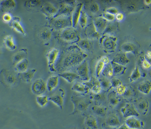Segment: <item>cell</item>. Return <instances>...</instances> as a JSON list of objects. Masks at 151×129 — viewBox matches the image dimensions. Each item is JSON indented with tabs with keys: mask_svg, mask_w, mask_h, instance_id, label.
<instances>
[{
	"mask_svg": "<svg viewBox=\"0 0 151 129\" xmlns=\"http://www.w3.org/2000/svg\"><path fill=\"white\" fill-rule=\"evenodd\" d=\"M87 57L88 54L77 45L70 46L63 54L59 67L62 70L78 66Z\"/></svg>",
	"mask_w": 151,
	"mask_h": 129,
	"instance_id": "cell-1",
	"label": "cell"
},
{
	"mask_svg": "<svg viewBox=\"0 0 151 129\" xmlns=\"http://www.w3.org/2000/svg\"><path fill=\"white\" fill-rule=\"evenodd\" d=\"M71 100L74 106V110L71 114L73 115L84 114L92 103L91 98L89 97L76 95L71 97Z\"/></svg>",
	"mask_w": 151,
	"mask_h": 129,
	"instance_id": "cell-2",
	"label": "cell"
},
{
	"mask_svg": "<svg viewBox=\"0 0 151 129\" xmlns=\"http://www.w3.org/2000/svg\"><path fill=\"white\" fill-rule=\"evenodd\" d=\"M117 38L110 34H104L99 38V44L102 49L106 53L115 51L117 45Z\"/></svg>",
	"mask_w": 151,
	"mask_h": 129,
	"instance_id": "cell-3",
	"label": "cell"
},
{
	"mask_svg": "<svg viewBox=\"0 0 151 129\" xmlns=\"http://www.w3.org/2000/svg\"><path fill=\"white\" fill-rule=\"evenodd\" d=\"M60 34V38L67 42L77 43L81 40L78 30L72 27H68L63 30Z\"/></svg>",
	"mask_w": 151,
	"mask_h": 129,
	"instance_id": "cell-4",
	"label": "cell"
},
{
	"mask_svg": "<svg viewBox=\"0 0 151 129\" xmlns=\"http://www.w3.org/2000/svg\"><path fill=\"white\" fill-rule=\"evenodd\" d=\"M53 26L58 30H63L66 28L72 27L71 15H62L54 18Z\"/></svg>",
	"mask_w": 151,
	"mask_h": 129,
	"instance_id": "cell-5",
	"label": "cell"
},
{
	"mask_svg": "<svg viewBox=\"0 0 151 129\" xmlns=\"http://www.w3.org/2000/svg\"><path fill=\"white\" fill-rule=\"evenodd\" d=\"M65 96V90L62 88L59 89L55 93L48 98L49 101L53 102L61 109H64V100Z\"/></svg>",
	"mask_w": 151,
	"mask_h": 129,
	"instance_id": "cell-6",
	"label": "cell"
},
{
	"mask_svg": "<svg viewBox=\"0 0 151 129\" xmlns=\"http://www.w3.org/2000/svg\"><path fill=\"white\" fill-rule=\"evenodd\" d=\"M60 52L58 49L53 48L48 51L47 57L48 59L49 69L50 72H55L57 71L55 63L58 58Z\"/></svg>",
	"mask_w": 151,
	"mask_h": 129,
	"instance_id": "cell-7",
	"label": "cell"
},
{
	"mask_svg": "<svg viewBox=\"0 0 151 129\" xmlns=\"http://www.w3.org/2000/svg\"><path fill=\"white\" fill-rule=\"evenodd\" d=\"M47 90V84L41 78L37 79L32 85V91L38 96L42 95L45 93Z\"/></svg>",
	"mask_w": 151,
	"mask_h": 129,
	"instance_id": "cell-8",
	"label": "cell"
},
{
	"mask_svg": "<svg viewBox=\"0 0 151 129\" xmlns=\"http://www.w3.org/2000/svg\"><path fill=\"white\" fill-rule=\"evenodd\" d=\"M75 7L72 3L62 2L60 4L59 8L58 9V13L53 18H57L62 15H71Z\"/></svg>",
	"mask_w": 151,
	"mask_h": 129,
	"instance_id": "cell-9",
	"label": "cell"
},
{
	"mask_svg": "<svg viewBox=\"0 0 151 129\" xmlns=\"http://www.w3.org/2000/svg\"><path fill=\"white\" fill-rule=\"evenodd\" d=\"M121 112L125 118L131 117H138L140 113L137 111L135 106L132 104L127 103L121 109Z\"/></svg>",
	"mask_w": 151,
	"mask_h": 129,
	"instance_id": "cell-10",
	"label": "cell"
},
{
	"mask_svg": "<svg viewBox=\"0 0 151 129\" xmlns=\"http://www.w3.org/2000/svg\"><path fill=\"white\" fill-rule=\"evenodd\" d=\"M77 72L79 78L87 82L90 80L88 64L86 60L84 61L81 64L78 66Z\"/></svg>",
	"mask_w": 151,
	"mask_h": 129,
	"instance_id": "cell-11",
	"label": "cell"
},
{
	"mask_svg": "<svg viewBox=\"0 0 151 129\" xmlns=\"http://www.w3.org/2000/svg\"><path fill=\"white\" fill-rule=\"evenodd\" d=\"M87 87H88L90 90L94 94H100L102 91V88L100 85L99 80L95 77H92L87 82L83 83Z\"/></svg>",
	"mask_w": 151,
	"mask_h": 129,
	"instance_id": "cell-12",
	"label": "cell"
},
{
	"mask_svg": "<svg viewBox=\"0 0 151 129\" xmlns=\"http://www.w3.org/2000/svg\"><path fill=\"white\" fill-rule=\"evenodd\" d=\"M93 23L96 28L97 31L101 35L104 34L109 22L102 16H99L94 19Z\"/></svg>",
	"mask_w": 151,
	"mask_h": 129,
	"instance_id": "cell-13",
	"label": "cell"
},
{
	"mask_svg": "<svg viewBox=\"0 0 151 129\" xmlns=\"http://www.w3.org/2000/svg\"><path fill=\"white\" fill-rule=\"evenodd\" d=\"M124 123L131 129H140L143 128L145 122L140 120L134 117L127 118L125 121Z\"/></svg>",
	"mask_w": 151,
	"mask_h": 129,
	"instance_id": "cell-14",
	"label": "cell"
},
{
	"mask_svg": "<svg viewBox=\"0 0 151 129\" xmlns=\"http://www.w3.org/2000/svg\"><path fill=\"white\" fill-rule=\"evenodd\" d=\"M41 9L43 13L48 17H54L58 12V9L49 2H46L42 4Z\"/></svg>",
	"mask_w": 151,
	"mask_h": 129,
	"instance_id": "cell-15",
	"label": "cell"
},
{
	"mask_svg": "<svg viewBox=\"0 0 151 129\" xmlns=\"http://www.w3.org/2000/svg\"><path fill=\"white\" fill-rule=\"evenodd\" d=\"M136 109L140 114L145 116L149 112L150 109V103L148 100L141 99L136 102Z\"/></svg>",
	"mask_w": 151,
	"mask_h": 129,
	"instance_id": "cell-16",
	"label": "cell"
},
{
	"mask_svg": "<svg viewBox=\"0 0 151 129\" xmlns=\"http://www.w3.org/2000/svg\"><path fill=\"white\" fill-rule=\"evenodd\" d=\"M83 5L84 4L83 3H80L78 4L75 7V9L71 14L72 27L73 28H76L78 24Z\"/></svg>",
	"mask_w": 151,
	"mask_h": 129,
	"instance_id": "cell-17",
	"label": "cell"
},
{
	"mask_svg": "<svg viewBox=\"0 0 151 129\" xmlns=\"http://www.w3.org/2000/svg\"><path fill=\"white\" fill-rule=\"evenodd\" d=\"M85 34L89 40L96 39L100 38V34L97 31L93 22L87 25L85 28Z\"/></svg>",
	"mask_w": 151,
	"mask_h": 129,
	"instance_id": "cell-18",
	"label": "cell"
},
{
	"mask_svg": "<svg viewBox=\"0 0 151 129\" xmlns=\"http://www.w3.org/2000/svg\"><path fill=\"white\" fill-rule=\"evenodd\" d=\"M37 71V70L35 69H28L25 72L18 73V77L24 82L29 83L34 78Z\"/></svg>",
	"mask_w": 151,
	"mask_h": 129,
	"instance_id": "cell-19",
	"label": "cell"
},
{
	"mask_svg": "<svg viewBox=\"0 0 151 129\" xmlns=\"http://www.w3.org/2000/svg\"><path fill=\"white\" fill-rule=\"evenodd\" d=\"M141 6L139 3L134 1H129L124 3L123 7L124 9L127 12L131 13L139 11Z\"/></svg>",
	"mask_w": 151,
	"mask_h": 129,
	"instance_id": "cell-20",
	"label": "cell"
},
{
	"mask_svg": "<svg viewBox=\"0 0 151 129\" xmlns=\"http://www.w3.org/2000/svg\"><path fill=\"white\" fill-rule=\"evenodd\" d=\"M28 50L26 48H22L14 54L13 57L14 64H16L20 62L27 58Z\"/></svg>",
	"mask_w": 151,
	"mask_h": 129,
	"instance_id": "cell-21",
	"label": "cell"
},
{
	"mask_svg": "<svg viewBox=\"0 0 151 129\" xmlns=\"http://www.w3.org/2000/svg\"><path fill=\"white\" fill-rule=\"evenodd\" d=\"M106 124L109 127L115 128L121 126V122L119 117L116 113H111L106 119Z\"/></svg>",
	"mask_w": 151,
	"mask_h": 129,
	"instance_id": "cell-22",
	"label": "cell"
},
{
	"mask_svg": "<svg viewBox=\"0 0 151 129\" xmlns=\"http://www.w3.org/2000/svg\"><path fill=\"white\" fill-rule=\"evenodd\" d=\"M84 124L86 129H97V121L93 115H88L85 118Z\"/></svg>",
	"mask_w": 151,
	"mask_h": 129,
	"instance_id": "cell-23",
	"label": "cell"
},
{
	"mask_svg": "<svg viewBox=\"0 0 151 129\" xmlns=\"http://www.w3.org/2000/svg\"><path fill=\"white\" fill-rule=\"evenodd\" d=\"M112 62L125 66L130 62V60L127 58L126 53L121 52L116 55Z\"/></svg>",
	"mask_w": 151,
	"mask_h": 129,
	"instance_id": "cell-24",
	"label": "cell"
},
{
	"mask_svg": "<svg viewBox=\"0 0 151 129\" xmlns=\"http://www.w3.org/2000/svg\"><path fill=\"white\" fill-rule=\"evenodd\" d=\"M11 25L15 31L21 33L24 36H27V33L23 26L21 24L20 19L19 17H15L13 18L11 22Z\"/></svg>",
	"mask_w": 151,
	"mask_h": 129,
	"instance_id": "cell-25",
	"label": "cell"
},
{
	"mask_svg": "<svg viewBox=\"0 0 151 129\" xmlns=\"http://www.w3.org/2000/svg\"><path fill=\"white\" fill-rule=\"evenodd\" d=\"M71 90L78 93L82 95H85L89 92V89L84 83L80 82H76L73 85Z\"/></svg>",
	"mask_w": 151,
	"mask_h": 129,
	"instance_id": "cell-26",
	"label": "cell"
},
{
	"mask_svg": "<svg viewBox=\"0 0 151 129\" xmlns=\"http://www.w3.org/2000/svg\"><path fill=\"white\" fill-rule=\"evenodd\" d=\"M120 99L117 96L116 91L110 92L108 95V101L109 106L112 108H114L120 103Z\"/></svg>",
	"mask_w": 151,
	"mask_h": 129,
	"instance_id": "cell-27",
	"label": "cell"
},
{
	"mask_svg": "<svg viewBox=\"0 0 151 129\" xmlns=\"http://www.w3.org/2000/svg\"><path fill=\"white\" fill-rule=\"evenodd\" d=\"M4 45L9 50L14 51L17 49V46L13 36L11 35L6 36L4 39Z\"/></svg>",
	"mask_w": 151,
	"mask_h": 129,
	"instance_id": "cell-28",
	"label": "cell"
},
{
	"mask_svg": "<svg viewBox=\"0 0 151 129\" xmlns=\"http://www.w3.org/2000/svg\"><path fill=\"white\" fill-rule=\"evenodd\" d=\"M47 89L50 92L52 91L58 87L59 84V77L53 76L48 79L47 83Z\"/></svg>",
	"mask_w": 151,
	"mask_h": 129,
	"instance_id": "cell-29",
	"label": "cell"
},
{
	"mask_svg": "<svg viewBox=\"0 0 151 129\" xmlns=\"http://www.w3.org/2000/svg\"><path fill=\"white\" fill-rule=\"evenodd\" d=\"M139 92L145 94H149L151 89V82L149 80L144 81L139 83L137 86Z\"/></svg>",
	"mask_w": 151,
	"mask_h": 129,
	"instance_id": "cell-30",
	"label": "cell"
},
{
	"mask_svg": "<svg viewBox=\"0 0 151 129\" xmlns=\"http://www.w3.org/2000/svg\"><path fill=\"white\" fill-rule=\"evenodd\" d=\"M16 7V3L13 0L2 1L0 4V9L3 12H9Z\"/></svg>",
	"mask_w": 151,
	"mask_h": 129,
	"instance_id": "cell-31",
	"label": "cell"
},
{
	"mask_svg": "<svg viewBox=\"0 0 151 129\" xmlns=\"http://www.w3.org/2000/svg\"><path fill=\"white\" fill-rule=\"evenodd\" d=\"M58 75L65 80L69 83H71L76 79L80 78L77 73L71 72H65L59 73Z\"/></svg>",
	"mask_w": 151,
	"mask_h": 129,
	"instance_id": "cell-32",
	"label": "cell"
},
{
	"mask_svg": "<svg viewBox=\"0 0 151 129\" xmlns=\"http://www.w3.org/2000/svg\"><path fill=\"white\" fill-rule=\"evenodd\" d=\"M29 64V62L28 59H25L15 64L14 70L18 73L25 72L28 70Z\"/></svg>",
	"mask_w": 151,
	"mask_h": 129,
	"instance_id": "cell-33",
	"label": "cell"
},
{
	"mask_svg": "<svg viewBox=\"0 0 151 129\" xmlns=\"http://www.w3.org/2000/svg\"><path fill=\"white\" fill-rule=\"evenodd\" d=\"M77 46L83 51H88L91 50L92 43L89 39H81L77 43Z\"/></svg>",
	"mask_w": 151,
	"mask_h": 129,
	"instance_id": "cell-34",
	"label": "cell"
},
{
	"mask_svg": "<svg viewBox=\"0 0 151 129\" xmlns=\"http://www.w3.org/2000/svg\"><path fill=\"white\" fill-rule=\"evenodd\" d=\"M108 109L105 106L95 105L92 107V111L95 114L100 117H104L107 114Z\"/></svg>",
	"mask_w": 151,
	"mask_h": 129,
	"instance_id": "cell-35",
	"label": "cell"
},
{
	"mask_svg": "<svg viewBox=\"0 0 151 129\" xmlns=\"http://www.w3.org/2000/svg\"><path fill=\"white\" fill-rule=\"evenodd\" d=\"M111 63L112 64V67H113L114 74L116 75H119L125 73L127 69V68L125 66L112 61L111 62Z\"/></svg>",
	"mask_w": 151,
	"mask_h": 129,
	"instance_id": "cell-36",
	"label": "cell"
},
{
	"mask_svg": "<svg viewBox=\"0 0 151 129\" xmlns=\"http://www.w3.org/2000/svg\"><path fill=\"white\" fill-rule=\"evenodd\" d=\"M136 49V45L131 42L125 43L121 46L122 52L125 53L133 52L135 51Z\"/></svg>",
	"mask_w": 151,
	"mask_h": 129,
	"instance_id": "cell-37",
	"label": "cell"
},
{
	"mask_svg": "<svg viewBox=\"0 0 151 129\" xmlns=\"http://www.w3.org/2000/svg\"><path fill=\"white\" fill-rule=\"evenodd\" d=\"M142 77V74L139 70L138 66H136L134 68L129 78L130 83H133L139 80Z\"/></svg>",
	"mask_w": 151,
	"mask_h": 129,
	"instance_id": "cell-38",
	"label": "cell"
},
{
	"mask_svg": "<svg viewBox=\"0 0 151 129\" xmlns=\"http://www.w3.org/2000/svg\"><path fill=\"white\" fill-rule=\"evenodd\" d=\"M88 10L89 12L92 14H96L99 12V4L95 1H91L90 2L88 3L86 5Z\"/></svg>",
	"mask_w": 151,
	"mask_h": 129,
	"instance_id": "cell-39",
	"label": "cell"
},
{
	"mask_svg": "<svg viewBox=\"0 0 151 129\" xmlns=\"http://www.w3.org/2000/svg\"><path fill=\"white\" fill-rule=\"evenodd\" d=\"M102 73L104 77L107 78H111L113 77L114 73L111 62L105 65Z\"/></svg>",
	"mask_w": 151,
	"mask_h": 129,
	"instance_id": "cell-40",
	"label": "cell"
},
{
	"mask_svg": "<svg viewBox=\"0 0 151 129\" xmlns=\"http://www.w3.org/2000/svg\"><path fill=\"white\" fill-rule=\"evenodd\" d=\"M102 90L105 91H109L112 88L111 81L108 78H101L99 80Z\"/></svg>",
	"mask_w": 151,
	"mask_h": 129,
	"instance_id": "cell-41",
	"label": "cell"
},
{
	"mask_svg": "<svg viewBox=\"0 0 151 129\" xmlns=\"http://www.w3.org/2000/svg\"><path fill=\"white\" fill-rule=\"evenodd\" d=\"M78 23L83 29H85L87 26L88 15L84 11L82 10L81 12V15L79 18Z\"/></svg>",
	"mask_w": 151,
	"mask_h": 129,
	"instance_id": "cell-42",
	"label": "cell"
},
{
	"mask_svg": "<svg viewBox=\"0 0 151 129\" xmlns=\"http://www.w3.org/2000/svg\"><path fill=\"white\" fill-rule=\"evenodd\" d=\"M42 3L40 1H27L25 3V6L28 9H35L40 7L41 8Z\"/></svg>",
	"mask_w": 151,
	"mask_h": 129,
	"instance_id": "cell-43",
	"label": "cell"
},
{
	"mask_svg": "<svg viewBox=\"0 0 151 129\" xmlns=\"http://www.w3.org/2000/svg\"><path fill=\"white\" fill-rule=\"evenodd\" d=\"M5 81L9 86H14L17 82V78L14 74L11 73L6 74Z\"/></svg>",
	"mask_w": 151,
	"mask_h": 129,
	"instance_id": "cell-44",
	"label": "cell"
},
{
	"mask_svg": "<svg viewBox=\"0 0 151 129\" xmlns=\"http://www.w3.org/2000/svg\"><path fill=\"white\" fill-rule=\"evenodd\" d=\"M37 103L41 107H45L48 103L49 99L46 95H39L37 96L36 99Z\"/></svg>",
	"mask_w": 151,
	"mask_h": 129,
	"instance_id": "cell-45",
	"label": "cell"
},
{
	"mask_svg": "<svg viewBox=\"0 0 151 129\" xmlns=\"http://www.w3.org/2000/svg\"><path fill=\"white\" fill-rule=\"evenodd\" d=\"M105 66V64L102 62L101 59L99 60L97 62L96 65L95 67L96 74V77L99 78L101 75Z\"/></svg>",
	"mask_w": 151,
	"mask_h": 129,
	"instance_id": "cell-46",
	"label": "cell"
},
{
	"mask_svg": "<svg viewBox=\"0 0 151 129\" xmlns=\"http://www.w3.org/2000/svg\"><path fill=\"white\" fill-rule=\"evenodd\" d=\"M52 32L49 29L45 28L40 33V37L43 41H48L51 38Z\"/></svg>",
	"mask_w": 151,
	"mask_h": 129,
	"instance_id": "cell-47",
	"label": "cell"
},
{
	"mask_svg": "<svg viewBox=\"0 0 151 129\" xmlns=\"http://www.w3.org/2000/svg\"><path fill=\"white\" fill-rule=\"evenodd\" d=\"M127 90V87L123 84H121L120 86L116 88V93L119 95H123L124 94Z\"/></svg>",
	"mask_w": 151,
	"mask_h": 129,
	"instance_id": "cell-48",
	"label": "cell"
},
{
	"mask_svg": "<svg viewBox=\"0 0 151 129\" xmlns=\"http://www.w3.org/2000/svg\"><path fill=\"white\" fill-rule=\"evenodd\" d=\"M102 17L105 19L107 21L113 22L115 20V15L114 14H111L108 13V12H104L103 14Z\"/></svg>",
	"mask_w": 151,
	"mask_h": 129,
	"instance_id": "cell-49",
	"label": "cell"
},
{
	"mask_svg": "<svg viewBox=\"0 0 151 129\" xmlns=\"http://www.w3.org/2000/svg\"><path fill=\"white\" fill-rule=\"evenodd\" d=\"M110 81H111L112 88H116L121 84H123L122 82L118 78H113Z\"/></svg>",
	"mask_w": 151,
	"mask_h": 129,
	"instance_id": "cell-50",
	"label": "cell"
},
{
	"mask_svg": "<svg viewBox=\"0 0 151 129\" xmlns=\"http://www.w3.org/2000/svg\"><path fill=\"white\" fill-rule=\"evenodd\" d=\"M13 17L10 13L6 12L3 15L2 20L5 23H9L13 20Z\"/></svg>",
	"mask_w": 151,
	"mask_h": 129,
	"instance_id": "cell-51",
	"label": "cell"
},
{
	"mask_svg": "<svg viewBox=\"0 0 151 129\" xmlns=\"http://www.w3.org/2000/svg\"><path fill=\"white\" fill-rule=\"evenodd\" d=\"M142 66L145 70H148L151 68V63L150 61L147 60L145 58L142 61Z\"/></svg>",
	"mask_w": 151,
	"mask_h": 129,
	"instance_id": "cell-52",
	"label": "cell"
},
{
	"mask_svg": "<svg viewBox=\"0 0 151 129\" xmlns=\"http://www.w3.org/2000/svg\"><path fill=\"white\" fill-rule=\"evenodd\" d=\"M105 12H108V13L111 14H114L115 15L117 13H118V10L117 8L115 7H111L106 9Z\"/></svg>",
	"mask_w": 151,
	"mask_h": 129,
	"instance_id": "cell-53",
	"label": "cell"
},
{
	"mask_svg": "<svg viewBox=\"0 0 151 129\" xmlns=\"http://www.w3.org/2000/svg\"><path fill=\"white\" fill-rule=\"evenodd\" d=\"M124 14L122 12H118L115 15V19L118 22L122 21L124 19Z\"/></svg>",
	"mask_w": 151,
	"mask_h": 129,
	"instance_id": "cell-54",
	"label": "cell"
},
{
	"mask_svg": "<svg viewBox=\"0 0 151 129\" xmlns=\"http://www.w3.org/2000/svg\"><path fill=\"white\" fill-rule=\"evenodd\" d=\"M133 93V92L131 89H127V88L126 91L124 95L126 97L130 98L131 96H132Z\"/></svg>",
	"mask_w": 151,
	"mask_h": 129,
	"instance_id": "cell-55",
	"label": "cell"
},
{
	"mask_svg": "<svg viewBox=\"0 0 151 129\" xmlns=\"http://www.w3.org/2000/svg\"><path fill=\"white\" fill-rule=\"evenodd\" d=\"M100 59L105 64V65L110 63V59H109V58L107 56H103Z\"/></svg>",
	"mask_w": 151,
	"mask_h": 129,
	"instance_id": "cell-56",
	"label": "cell"
},
{
	"mask_svg": "<svg viewBox=\"0 0 151 129\" xmlns=\"http://www.w3.org/2000/svg\"><path fill=\"white\" fill-rule=\"evenodd\" d=\"M151 58V53L150 51H148L147 52L146 54V58H145L147 60L150 61Z\"/></svg>",
	"mask_w": 151,
	"mask_h": 129,
	"instance_id": "cell-57",
	"label": "cell"
},
{
	"mask_svg": "<svg viewBox=\"0 0 151 129\" xmlns=\"http://www.w3.org/2000/svg\"><path fill=\"white\" fill-rule=\"evenodd\" d=\"M117 129H131L129 128L124 123L123 125H121Z\"/></svg>",
	"mask_w": 151,
	"mask_h": 129,
	"instance_id": "cell-58",
	"label": "cell"
},
{
	"mask_svg": "<svg viewBox=\"0 0 151 129\" xmlns=\"http://www.w3.org/2000/svg\"><path fill=\"white\" fill-rule=\"evenodd\" d=\"M144 3L146 5H150V4H151V1H150V0H145L144 1Z\"/></svg>",
	"mask_w": 151,
	"mask_h": 129,
	"instance_id": "cell-59",
	"label": "cell"
},
{
	"mask_svg": "<svg viewBox=\"0 0 151 129\" xmlns=\"http://www.w3.org/2000/svg\"><path fill=\"white\" fill-rule=\"evenodd\" d=\"M0 4H1V2H0Z\"/></svg>",
	"mask_w": 151,
	"mask_h": 129,
	"instance_id": "cell-60",
	"label": "cell"
}]
</instances>
